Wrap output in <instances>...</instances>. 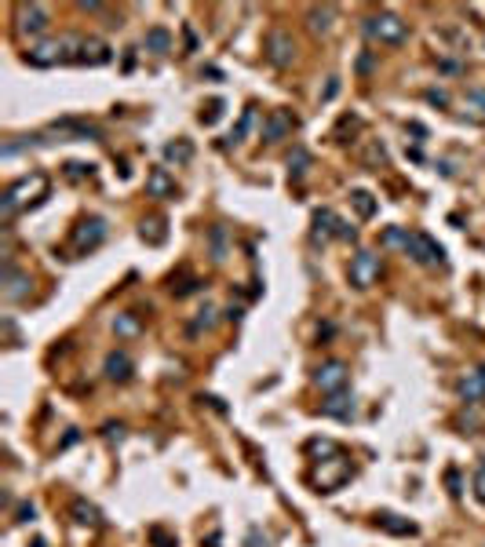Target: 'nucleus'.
<instances>
[{
  "instance_id": "1",
  "label": "nucleus",
  "mask_w": 485,
  "mask_h": 547,
  "mask_svg": "<svg viewBox=\"0 0 485 547\" xmlns=\"http://www.w3.org/2000/svg\"><path fill=\"white\" fill-rule=\"evenodd\" d=\"M48 194V175L44 172H30V175H19L15 183H11L4 194H0V215L11 219L22 205H33V201H41Z\"/></svg>"
},
{
  "instance_id": "2",
  "label": "nucleus",
  "mask_w": 485,
  "mask_h": 547,
  "mask_svg": "<svg viewBox=\"0 0 485 547\" xmlns=\"http://www.w3.org/2000/svg\"><path fill=\"white\" fill-rule=\"evenodd\" d=\"M77 44H81V37H59V41L33 44L30 52H26V62H33V66H55V62H77Z\"/></svg>"
},
{
  "instance_id": "3",
  "label": "nucleus",
  "mask_w": 485,
  "mask_h": 547,
  "mask_svg": "<svg viewBox=\"0 0 485 547\" xmlns=\"http://www.w3.org/2000/svg\"><path fill=\"white\" fill-rule=\"evenodd\" d=\"M365 33L379 44H405L408 41V22L390 15V11H379V15H368L365 19Z\"/></svg>"
},
{
  "instance_id": "4",
  "label": "nucleus",
  "mask_w": 485,
  "mask_h": 547,
  "mask_svg": "<svg viewBox=\"0 0 485 547\" xmlns=\"http://www.w3.org/2000/svg\"><path fill=\"white\" fill-rule=\"evenodd\" d=\"M102 241H106V223L99 219V215H84L81 223L73 226V252H95Z\"/></svg>"
},
{
  "instance_id": "5",
  "label": "nucleus",
  "mask_w": 485,
  "mask_h": 547,
  "mask_svg": "<svg viewBox=\"0 0 485 547\" xmlns=\"http://www.w3.org/2000/svg\"><path fill=\"white\" fill-rule=\"evenodd\" d=\"M379 274H383V259L376 256V252H357V256L350 259V285L373 288L379 281Z\"/></svg>"
},
{
  "instance_id": "6",
  "label": "nucleus",
  "mask_w": 485,
  "mask_h": 547,
  "mask_svg": "<svg viewBox=\"0 0 485 547\" xmlns=\"http://www.w3.org/2000/svg\"><path fill=\"white\" fill-rule=\"evenodd\" d=\"M266 59H270L277 70L292 66V62H296V37L288 30H270L266 33Z\"/></svg>"
},
{
  "instance_id": "7",
  "label": "nucleus",
  "mask_w": 485,
  "mask_h": 547,
  "mask_svg": "<svg viewBox=\"0 0 485 547\" xmlns=\"http://www.w3.org/2000/svg\"><path fill=\"white\" fill-rule=\"evenodd\" d=\"M347 478H350V464L343 460V456H332L328 464H321V467L314 470V481H317V486H321V493H332V489H339V486H343V481H347Z\"/></svg>"
},
{
  "instance_id": "8",
  "label": "nucleus",
  "mask_w": 485,
  "mask_h": 547,
  "mask_svg": "<svg viewBox=\"0 0 485 547\" xmlns=\"http://www.w3.org/2000/svg\"><path fill=\"white\" fill-rule=\"evenodd\" d=\"M408 256H413L416 263H424V266H442L445 263V252H442V245L430 234H413V241H408Z\"/></svg>"
},
{
  "instance_id": "9",
  "label": "nucleus",
  "mask_w": 485,
  "mask_h": 547,
  "mask_svg": "<svg viewBox=\"0 0 485 547\" xmlns=\"http://www.w3.org/2000/svg\"><path fill=\"white\" fill-rule=\"evenodd\" d=\"M48 8L44 4H19V33L22 37H41L48 30Z\"/></svg>"
},
{
  "instance_id": "10",
  "label": "nucleus",
  "mask_w": 485,
  "mask_h": 547,
  "mask_svg": "<svg viewBox=\"0 0 485 547\" xmlns=\"http://www.w3.org/2000/svg\"><path fill=\"white\" fill-rule=\"evenodd\" d=\"M292 128H296V117L288 110H270L263 121V143H281L292 135Z\"/></svg>"
},
{
  "instance_id": "11",
  "label": "nucleus",
  "mask_w": 485,
  "mask_h": 547,
  "mask_svg": "<svg viewBox=\"0 0 485 547\" xmlns=\"http://www.w3.org/2000/svg\"><path fill=\"white\" fill-rule=\"evenodd\" d=\"M0 285H4V299H8V303L26 299V296H30V288H33L30 274H26V270H15L11 263L4 266V274H0Z\"/></svg>"
},
{
  "instance_id": "12",
  "label": "nucleus",
  "mask_w": 485,
  "mask_h": 547,
  "mask_svg": "<svg viewBox=\"0 0 485 547\" xmlns=\"http://www.w3.org/2000/svg\"><path fill=\"white\" fill-rule=\"evenodd\" d=\"M113 59L110 44L99 41V37H81V44H77V62H84V66H106Z\"/></svg>"
},
{
  "instance_id": "13",
  "label": "nucleus",
  "mask_w": 485,
  "mask_h": 547,
  "mask_svg": "<svg viewBox=\"0 0 485 547\" xmlns=\"http://www.w3.org/2000/svg\"><path fill=\"white\" fill-rule=\"evenodd\" d=\"M314 384L321 387L325 394H339L343 387H347V365H343V361H325L314 372Z\"/></svg>"
},
{
  "instance_id": "14",
  "label": "nucleus",
  "mask_w": 485,
  "mask_h": 547,
  "mask_svg": "<svg viewBox=\"0 0 485 547\" xmlns=\"http://www.w3.org/2000/svg\"><path fill=\"white\" fill-rule=\"evenodd\" d=\"M146 194L157 197V201H175V197H179V186H175V179H172V172H168V168H153V172L146 175Z\"/></svg>"
},
{
  "instance_id": "15",
  "label": "nucleus",
  "mask_w": 485,
  "mask_h": 547,
  "mask_svg": "<svg viewBox=\"0 0 485 547\" xmlns=\"http://www.w3.org/2000/svg\"><path fill=\"white\" fill-rule=\"evenodd\" d=\"M106 379H113V384H124V379H132V358H128L124 350H110L106 354Z\"/></svg>"
},
{
  "instance_id": "16",
  "label": "nucleus",
  "mask_w": 485,
  "mask_h": 547,
  "mask_svg": "<svg viewBox=\"0 0 485 547\" xmlns=\"http://www.w3.org/2000/svg\"><path fill=\"white\" fill-rule=\"evenodd\" d=\"M321 412L332 416V419H350L354 416V398L347 390H339V394H332V398L321 405Z\"/></svg>"
},
{
  "instance_id": "17",
  "label": "nucleus",
  "mask_w": 485,
  "mask_h": 547,
  "mask_svg": "<svg viewBox=\"0 0 485 547\" xmlns=\"http://www.w3.org/2000/svg\"><path fill=\"white\" fill-rule=\"evenodd\" d=\"M143 48H146V52H153V55H168L172 52V33L164 30V26H153L143 37Z\"/></svg>"
},
{
  "instance_id": "18",
  "label": "nucleus",
  "mask_w": 485,
  "mask_h": 547,
  "mask_svg": "<svg viewBox=\"0 0 485 547\" xmlns=\"http://www.w3.org/2000/svg\"><path fill=\"white\" fill-rule=\"evenodd\" d=\"M314 241H328V237H336V215H332V208H317L314 212Z\"/></svg>"
},
{
  "instance_id": "19",
  "label": "nucleus",
  "mask_w": 485,
  "mask_h": 547,
  "mask_svg": "<svg viewBox=\"0 0 485 547\" xmlns=\"http://www.w3.org/2000/svg\"><path fill=\"white\" fill-rule=\"evenodd\" d=\"M459 394H464V401H482L485 398V368L467 372V379L459 384Z\"/></svg>"
},
{
  "instance_id": "20",
  "label": "nucleus",
  "mask_w": 485,
  "mask_h": 547,
  "mask_svg": "<svg viewBox=\"0 0 485 547\" xmlns=\"http://www.w3.org/2000/svg\"><path fill=\"white\" fill-rule=\"evenodd\" d=\"M70 515H73L77 526H99V507L88 504V500H81V496L70 504Z\"/></svg>"
},
{
  "instance_id": "21",
  "label": "nucleus",
  "mask_w": 485,
  "mask_h": 547,
  "mask_svg": "<svg viewBox=\"0 0 485 547\" xmlns=\"http://www.w3.org/2000/svg\"><path fill=\"white\" fill-rule=\"evenodd\" d=\"M164 161H175V164L194 161V143H190V139H172V143L164 146Z\"/></svg>"
},
{
  "instance_id": "22",
  "label": "nucleus",
  "mask_w": 485,
  "mask_h": 547,
  "mask_svg": "<svg viewBox=\"0 0 485 547\" xmlns=\"http://www.w3.org/2000/svg\"><path fill=\"white\" fill-rule=\"evenodd\" d=\"M350 205L357 212V219H373L376 215V197L368 190H350Z\"/></svg>"
},
{
  "instance_id": "23",
  "label": "nucleus",
  "mask_w": 485,
  "mask_h": 547,
  "mask_svg": "<svg viewBox=\"0 0 485 547\" xmlns=\"http://www.w3.org/2000/svg\"><path fill=\"white\" fill-rule=\"evenodd\" d=\"M379 526L387 529V533H394V537H413V533H416L413 521H405L398 515H379Z\"/></svg>"
},
{
  "instance_id": "24",
  "label": "nucleus",
  "mask_w": 485,
  "mask_h": 547,
  "mask_svg": "<svg viewBox=\"0 0 485 547\" xmlns=\"http://www.w3.org/2000/svg\"><path fill=\"white\" fill-rule=\"evenodd\" d=\"M55 132H70V135H81V139H99L102 135L95 124H84V121H59Z\"/></svg>"
},
{
  "instance_id": "25",
  "label": "nucleus",
  "mask_w": 485,
  "mask_h": 547,
  "mask_svg": "<svg viewBox=\"0 0 485 547\" xmlns=\"http://www.w3.org/2000/svg\"><path fill=\"white\" fill-rule=\"evenodd\" d=\"M143 241H150V245H161L164 241V219L161 215H150V219H143Z\"/></svg>"
},
{
  "instance_id": "26",
  "label": "nucleus",
  "mask_w": 485,
  "mask_h": 547,
  "mask_svg": "<svg viewBox=\"0 0 485 547\" xmlns=\"http://www.w3.org/2000/svg\"><path fill=\"white\" fill-rule=\"evenodd\" d=\"M379 241H383L387 248H405V252H408V241H413V234H408V230H402V226H387Z\"/></svg>"
},
{
  "instance_id": "27",
  "label": "nucleus",
  "mask_w": 485,
  "mask_h": 547,
  "mask_svg": "<svg viewBox=\"0 0 485 547\" xmlns=\"http://www.w3.org/2000/svg\"><path fill=\"white\" fill-rule=\"evenodd\" d=\"M208 241H212V259L223 263V259H226V226H212Z\"/></svg>"
},
{
  "instance_id": "28",
  "label": "nucleus",
  "mask_w": 485,
  "mask_h": 547,
  "mask_svg": "<svg viewBox=\"0 0 485 547\" xmlns=\"http://www.w3.org/2000/svg\"><path fill=\"white\" fill-rule=\"evenodd\" d=\"M139 328H143V325H139L135 314H117V317H113V332H117V336H139Z\"/></svg>"
},
{
  "instance_id": "29",
  "label": "nucleus",
  "mask_w": 485,
  "mask_h": 547,
  "mask_svg": "<svg viewBox=\"0 0 485 547\" xmlns=\"http://www.w3.org/2000/svg\"><path fill=\"white\" fill-rule=\"evenodd\" d=\"M306 19H310V30L314 33H328L332 30V8H314Z\"/></svg>"
},
{
  "instance_id": "30",
  "label": "nucleus",
  "mask_w": 485,
  "mask_h": 547,
  "mask_svg": "<svg viewBox=\"0 0 485 547\" xmlns=\"http://www.w3.org/2000/svg\"><path fill=\"white\" fill-rule=\"evenodd\" d=\"M306 164H310V154H306L303 146H296V150H292V157H288V175H292V179H299V175L306 172Z\"/></svg>"
},
{
  "instance_id": "31",
  "label": "nucleus",
  "mask_w": 485,
  "mask_h": 547,
  "mask_svg": "<svg viewBox=\"0 0 485 547\" xmlns=\"http://www.w3.org/2000/svg\"><path fill=\"white\" fill-rule=\"evenodd\" d=\"M212 325H215V310H212V307H201V310H197V317H194V325H190V336L208 332Z\"/></svg>"
},
{
  "instance_id": "32",
  "label": "nucleus",
  "mask_w": 485,
  "mask_h": 547,
  "mask_svg": "<svg viewBox=\"0 0 485 547\" xmlns=\"http://www.w3.org/2000/svg\"><path fill=\"white\" fill-rule=\"evenodd\" d=\"M252 124H255V110L248 106L245 113H241V121H237V128H234V135H230V143H241V139L248 135V128H252Z\"/></svg>"
},
{
  "instance_id": "33",
  "label": "nucleus",
  "mask_w": 485,
  "mask_h": 547,
  "mask_svg": "<svg viewBox=\"0 0 485 547\" xmlns=\"http://www.w3.org/2000/svg\"><path fill=\"white\" fill-rule=\"evenodd\" d=\"M223 110H226V103H223V99H212V103L201 110V124H215V121L223 117Z\"/></svg>"
},
{
  "instance_id": "34",
  "label": "nucleus",
  "mask_w": 485,
  "mask_h": 547,
  "mask_svg": "<svg viewBox=\"0 0 485 547\" xmlns=\"http://www.w3.org/2000/svg\"><path fill=\"white\" fill-rule=\"evenodd\" d=\"M88 172H92V164H81V161H70L66 164V179H73V183H81Z\"/></svg>"
},
{
  "instance_id": "35",
  "label": "nucleus",
  "mask_w": 485,
  "mask_h": 547,
  "mask_svg": "<svg viewBox=\"0 0 485 547\" xmlns=\"http://www.w3.org/2000/svg\"><path fill=\"white\" fill-rule=\"evenodd\" d=\"M245 547H270V537H263L259 529H252L248 537H245Z\"/></svg>"
},
{
  "instance_id": "36",
  "label": "nucleus",
  "mask_w": 485,
  "mask_h": 547,
  "mask_svg": "<svg viewBox=\"0 0 485 547\" xmlns=\"http://www.w3.org/2000/svg\"><path fill=\"white\" fill-rule=\"evenodd\" d=\"M365 161L373 164V168H379V164L387 161V150H383V146H373V150H368V157H365Z\"/></svg>"
},
{
  "instance_id": "37",
  "label": "nucleus",
  "mask_w": 485,
  "mask_h": 547,
  "mask_svg": "<svg viewBox=\"0 0 485 547\" xmlns=\"http://www.w3.org/2000/svg\"><path fill=\"white\" fill-rule=\"evenodd\" d=\"M150 540H153V544H161V547H175V540H172L164 529H150Z\"/></svg>"
},
{
  "instance_id": "38",
  "label": "nucleus",
  "mask_w": 485,
  "mask_h": 547,
  "mask_svg": "<svg viewBox=\"0 0 485 547\" xmlns=\"http://www.w3.org/2000/svg\"><path fill=\"white\" fill-rule=\"evenodd\" d=\"M336 237H343V241H354V237H357V230H354L350 223H343V219H339V223H336Z\"/></svg>"
},
{
  "instance_id": "39",
  "label": "nucleus",
  "mask_w": 485,
  "mask_h": 547,
  "mask_svg": "<svg viewBox=\"0 0 485 547\" xmlns=\"http://www.w3.org/2000/svg\"><path fill=\"white\" fill-rule=\"evenodd\" d=\"M475 496L485 504V467H478V475H475Z\"/></svg>"
},
{
  "instance_id": "40",
  "label": "nucleus",
  "mask_w": 485,
  "mask_h": 547,
  "mask_svg": "<svg viewBox=\"0 0 485 547\" xmlns=\"http://www.w3.org/2000/svg\"><path fill=\"white\" fill-rule=\"evenodd\" d=\"M427 103H434V106H445V103H449V95H445V92H438V88H430V92H427Z\"/></svg>"
},
{
  "instance_id": "41",
  "label": "nucleus",
  "mask_w": 485,
  "mask_h": 547,
  "mask_svg": "<svg viewBox=\"0 0 485 547\" xmlns=\"http://www.w3.org/2000/svg\"><path fill=\"white\" fill-rule=\"evenodd\" d=\"M33 515H37V507H33V504H22V507H19V518H15V521H33Z\"/></svg>"
},
{
  "instance_id": "42",
  "label": "nucleus",
  "mask_w": 485,
  "mask_h": 547,
  "mask_svg": "<svg viewBox=\"0 0 485 547\" xmlns=\"http://www.w3.org/2000/svg\"><path fill=\"white\" fill-rule=\"evenodd\" d=\"M471 103L482 106V113H485V92H471Z\"/></svg>"
},
{
  "instance_id": "43",
  "label": "nucleus",
  "mask_w": 485,
  "mask_h": 547,
  "mask_svg": "<svg viewBox=\"0 0 485 547\" xmlns=\"http://www.w3.org/2000/svg\"><path fill=\"white\" fill-rule=\"evenodd\" d=\"M357 70H362V73H368V70H373V55H362V62H357Z\"/></svg>"
},
{
  "instance_id": "44",
  "label": "nucleus",
  "mask_w": 485,
  "mask_h": 547,
  "mask_svg": "<svg viewBox=\"0 0 485 547\" xmlns=\"http://www.w3.org/2000/svg\"><path fill=\"white\" fill-rule=\"evenodd\" d=\"M121 435H124V427H121V424H117V427H113V424L106 427V438H121Z\"/></svg>"
}]
</instances>
